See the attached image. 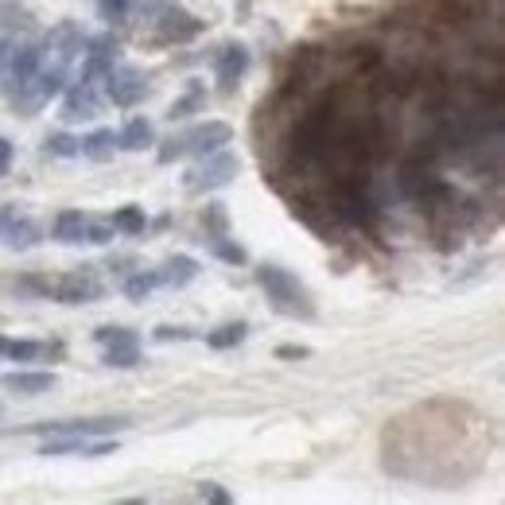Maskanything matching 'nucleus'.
<instances>
[{
  "mask_svg": "<svg viewBox=\"0 0 505 505\" xmlns=\"http://www.w3.org/2000/svg\"><path fill=\"white\" fill-rule=\"evenodd\" d=\"M257 284L265 288L272 311L288 315V319H311V315H315V303L308 296V288H303L288 268H280V265H261V268H257Z\"/></svg>",
  "mask_w": 505,
  "mask_h": 505,
  "instance_id": "f257e3e1",
  "label": "nucleus"
},
{
  "mask_svg": "<svg viewBox=\"0 0 505 505\" xmlns=\"http://www.w3.org/2000/svg\"><path fill=\"white\" fill-rule=\"evenodd\" d=\"M229 140H234V128H229L226 121H202L195 128H187V133L164 140L160 164H176V160H187V156H198V160H202V156L226 148Z\"/></svg>",
  "mask_w": 505,
  "mask_h": 505,
  "instance_id": "f03ea898",
  "label": "nucleus"
},
{
  "mask_svg": "<svg viewBox=\"0 0 505 505\" xmlns=\"http://www.w3.org/2000/svg\"><path fill=\"white\" fill-rule=\"evenodd\" d=\"M241 171V160L234 152H210V156H202L198 167H191L183 176V187H187V195H210V191H222V187L234 183V176Z\"/></svg>",
  "mask_w": 505,
  "mask_h": 505,
  "instance_id": "7ed1b4c3",
  "label": "nucleus"
},
{
  "mask_svg": "<svg viewBox=\"0 0 505 505\" xmlns=\"http://www.w3.org/2000/svg\"><path fill=\"white\" fill-rule=\"evenodd\" d=\"M101 82H106V97L117 109H133L136 101H144V94H148V78L133 66H113Z\"/></svg>",
  "mask_w": 505,
  "mask_h": 505,
  "instance_id": "20e7f679",
  "label": "nucleus"
},
{
  "mask_svg": "<svg viewBox=\"0 0 505 505\" xmlns=\"http://www.w3.org/2000/svg\"><path fill=\"white\" fill-rule=\"evenodd\" d=\"M82 75L78 82H97V78H106L113 66H117L121 59V47H117V39L113 35H94V39H86V47H82Z\"/></svg>",
  "mask_w": 505,
  "mask_h": 505,
  "instance_id": "39448f33",
  "label": "nucleus"
},
{
  "mask_svg": "<svg viewBox=\"0 0 505 505\" xmlns=\"http://www.w3.org/2000/svg\"><path fill=\"white\" fill-rule=\"evenodd\" d=\"M43 43H20V47H12L8 51V86H5V94H12V90H20V86H27L32 82L39 70H43Z\"/></svg>",
  "mask_w": 505,
  "mask_h": 505,
  "instance_id": "423d86ee",
  "label": "nucleus"
},
{
  "mask_svg": "<svg viewBox=\"0 0 505 505\" xmlns=\"http://www.w3.org/2000/svg\"><path fill=\"white\" fill-rule=\"evenodd\" d=\"M47 292L59 299V303L78 308V303H97L101 296H106V288H101V280L90 277V272H70V277H63L59 284H51Z\"/></svg>",
  "mask_w": 505,
  "mask_h": 505,
  "instance_id": "0eeeda50",
  "label": "nucleus"
},
{
  "mask_svg": "<svg viewBox=\"0 0 505 505\" xmlns=\"http://www.w3.org/2000/svg\"><path fill=\"white\" fill-rule=\"evenodd\" d=\"M245 70H249V47H245V43H226L218 51V59H214V75H218L226 94L245 78Z\"/></svg>",
  "mask_w": 505,
  "mask_h": 505,
  "instance_id": "6e6552de",
  "label": "nucleus"
},
{
  "mask_svg": "<svg viewBox=\"0 0 505 505\" xmlns=\"http://www.w3.org/2000/svg\"><path fill=\"white\" fill-rule=\"evenodd\" d=\"M198 32H202V20H195L191 12H183L179 5H167L160 12V39L183 43V39H195Z\"/></svg>",
  "mask_w": 505,
  "mask_h": 505,
  "instance_id": "1a4fd4ad",
  "label": "nucleus"
},
{
  "mask_svg": "<svg viewBox=\"0 0 505 505\" xmlns=\"http://www.w3.org/2000/svg\"><path fill=\"white\" fill-rule=\"evenodd\" d=\"M66 101H63V117L66 121H90L97 117V94H94V82H75L66 86Z\"/></svg>",
  "mask_w": 505,
  "mask_h": 505,
  "instance_id": "9d476101",
  "label": "nucleus"
},
{
  "mask_svg": "<svg viewBox=\"0 0 505 505\" xmlns=\"http://www.w3.org/2000/svg\"><path fill=\"white\" fill-rule=\"evenodd\" d=\"M0 237H5V245H8L12 253H27V249H35V245H39V226L27 218V214L12 210L5 229H0Z\"/></svg>",
  "mask_w": 505,
  "mask_h": 505,
  "instance_id": "9b49d317",
  "label": "nucleus"
},
{
  "mask_svg": "<svg viewBox=\"0 0 505 505\" xmlns=\"http://www.w3.org/2000/svg\"><path fill=\"white\" fill-rule=\"evenodd\" d=\"M5 389L16 397H43L55 389V373H43V369H12L5 373Z\"/></svg>",
  "mask_w": 505,
  "mask_h": 505,
  "instance_id": "f8f14e48",
  "label": "nucleus"
},
{
  "mask_svg": "<svg viewBox=\"0 0 505 505\" xmlns=\"http://www.w3.org/2000/svg\"><path fill=\"white\" fill-rule=\"evenodd\" d=\"M156 272H160V288H187L198 277V261L187 257V253H176V257H167Z\"/></svg>",
  "mask_w": 505,
  "mask_h": 505,
  "instance_id": "ddd939ff",
  "label": "nucleus"
},
{
  "mask_svg": "<svg viewBox=\"0 0 505 505\" xmlns=\"http://www.w3.org/2000/svg\"><path fill=\"white\" fill-rule=\"evenodd\" d=\"M66 82H70L66 66H63V63H55L51 70H39V75H35L32 82H27V86H32V97H35V106H43V101H51V97H63Z\"/></svg>",
  "mask_w": 505,
  "mask_h": 505,
  "instance_id": "4468645a",
  "label": "nucleus"
},
{
  "mask_svg": "<svg viewBox=\"0 0 505 505\" xmlns=\"http://www.w3.org/2000/svg\"><path fill=\"white\" fill-rule=\"evenodd\" d=\"M152 144H156V125L148 117H133L117 133V148H125V152H144V148H152Z\"/></svg>",
  "mask_w": 505,
  "mask_h": 505,
  "instance_id": "2eb2a0df",
  "label": "nucleus"
},
{
  "mask_svg": "<svg viewBox=\"0 0 505 505\" xmlns=\"http://www.w3.org/2000/svg\"><path fill=\"white\" fill-rule=\"evenodd\" d=\"M113 152H117V133H113V128H94V133L82 140V156L94 164L113 160Z\"/></svg>",
  "mask_w": 505,
  "mask_h": 505,
  "instance_id": "dca6fc26",
  "label": "nucleus"
},
{
  "mask_svg": "<svg viewBox=\"0 0 505 505\" xmlns=\"http://www.w3.org/2000/svg\"><path fill=\"white\" fill-rule=\"evenodd\" d=\"M82 226H86L82 210H59V214H55L51 234H55V241H63V245H82Z\"/></svg>",
  "mask_w": 505,
  "mask_h": 505,
  "instance_id": "f3484780",
  "label": "nucleus"
},
{
  "mask_svg": "<svg viewBox=\"0 0 505 505\" xmlns=\"http://www.w3.org/2000/svg\"><path fill=\"white\" fill-rule=\"evenodd\" d=\"M156 288H160V272H156V268H140V272H133V277L121 284V292H125V299L144 303L156 292Z\"/></svg>",
  "mask_w": 505,
  "mask_h": 505,
  "instance_id": "a211bd4d",
  "label": "nucleus"
},
{
  "mask_svg": "<svg viewBox=\"0 0 505 505\" xmlns=\"http://www.w3.org/2000/svg\"><path fill=\"white\" fill-rule=\"evenodd\" d=\"M113 229H117V234H125V237H140L144 234V226H148V218H144V210L140 207H133V202H128V207H121V210H113Z\"/></svg>",
  "mask_w": 505,
  "mask_h": 505,
  "instance_id": "6ab92c4d",
  "label": "nucleus"
},
{
  "mask_svg": "<svg viewBox=\"0 0 505 505\" xmlns=\"http://www.w3.org/2000/svg\"><path fill=\"white\" fill-rule=\"evenodd\" d=\"M43 152L55 156V160H75V156H82V140L70 133H51L43 140Z\"/></svg>",
  "mask_w": 505,
  "mask_h": 505,
  "instance_id": "aec40b11",
  "label": "nucleus"
},
{
  "mask_svg": "<svg viewBox=\"0 0 505 505\" xmlns=\"http://www.w3.org/2000/svg\"><path fill=\"white\" fill-rule=\"evenodd\" d=\"M202 106H207V90H198V86H195L191 94H183V97L171 101L167 117H171V121H187V117H195V113H198Z\"/></svg>",
  "mask_w": 505,
  "mask_h": 505,
  "instance_id": "412c9836",
  "label": "nucleus"
},
{
  "mask_svg": "<svg viewBox=\"0 0 505 505\" xmlns=\"http://www.w3.org/2000/svg\"><path fill=\"white\" fill-rule=\"evenodd\" d=\"M109 369H133L140 366V350L136 342H125V346H106V358H101Z\"/></svg>",
  "mask_w": 505,
  "mask_h": 505,
  "instance_id": "4be33fe9",
  "label": "nucleus"
},
{
  "mask_svg": "<svg viewBox=\"0 0 505 505\" xmlns=\"http://www.w3.org/2000/svg\"><path fill=\"white\" fill-rule=\"evenodd\" d=\"M245 335H249V327H245V323H226V327H218V330H210V335H207V346H214V350H229V346L245 342Z\"/></svg>",
  "mask_w": 505,
  "mask_h": 505,
  "instance_id": "5701e85b",
  "label": "nucleus"
},
{
  "mask_svg": "<svg viewBox=\"0 0 505 505\" xmlns=\"http://www.w3.org/2000/svg\"><path fill=\"white\" fill-rule=\"evenodd\" d=\"M113 237H117V229H113V222H101V218H90V214H86V226H82V245H109Z\"/></svg>",
  "mask_w": 505,
  "mask_h": 505,
  "instance_id": "b1692460",
  "label": "nucleus"
},
{
  "mask_svg": "<svg viewBox=\"0 0 505 505\" xmlns=\"http://www.w3.org/2000/svg\"><path fill=\"white\" fill-rule=\"evenodd\" d=\"M55 39H59V63H63V66H66L70 59H75V55H82V47H86V39H82L70 24H63V27H59V35H55Z\"/></svg>",
  "mask_w": 505,
  "mask_h": 505,
  "instance_id": "393cba45",
  "label": "nucleus"
},
{
  "mask_svg": "<svg viewBox=\"0 0 505 505\" xmlns=\"http://www.w3.org/2000/svg\"><path fill=\"white\" fill-rule=\"evenodd\" d=\"M210 253L218 257V261H226V265H245V261H249V253H245L237 241H226V237H210Z\"/></svg>",
  "mask_w": 505,
  "mask_h": 505,
  "instance_id": "a878e982",
  "label": "nucleus"
},
{
  "mask_svg": "<svg viewBox=\"0 0 505 505\" xmlns=\"http://www.w3.org/2000/svg\"><path fill=\"white\" fill-rule=\"evenodd\" d=\"M39 354H43V346L35 338H16V342L8 338V350H5L8 362H35Z\"/></svg>",
  "mask_w": 505,
  "mask_h": 505,
  "instance_id": "bb28decb",
  "label": "nucleus"
},
{
  "mask_svg": "<svg viewBox=\"0 0 505 505\" xmlns=\"http://www.w3.org/2000/svg\"><path fill=\"white\" fill-rule=\"evenodd\" d=\"M94 342L97 346H125V342H136V330H128V327H97Z\"/></svg>",
  "mask_w": 505,
  "mask_h": 505,
  "instance_id": "cd10ccee",
  "label": "nucleus"
},
{
  "mask_svg": "<svg viewBox=\"0 0 505 505\" xmlns=\"http://www.w3.org/2000/svg\"><path fill=\"white\" fill-rule=\"evenodd\" d=\"M128 8H133V0H97V16L106 24H125Z\"/></svg>",
  "mask_w": 505,
  "mask_h": 505,
  "instance_id": "c85d7f7f",
  "label": "nucleus"
},
{
  "mask_svg": "<svg viewBox=\"0 0 505 505\" xmlns=\"http://www.w3.org/2000/svg\"><path fill=\"white\" fill-rule=\"evenodd\" d=\"M202 226H207V237H226V210L214 202V207H207L202 210Z\"/></svg>",
  "mask_w": 505,
  "mask_h": 505,
  "instance_id": "c756f323",
  "label": "nucleus"
},
{
  "mask_svg": "<svg viewBox=\"0 0 505 505\" xmlns=\"http://www.w3.org/2000/svg\"><path fill=\"white\" fill-rule=\"evenodd\" d=\"M27 12L16 5V0H0V27H24Z\"/></svg>",
  "mask_w": 505,
  "mask_h": 505,
  "instance_id": "7c9ffc66",
  "label": "nucleus"
},
{
  "mask_svg": "<svg viewBox=\"0 0 505 505\" xmlns=\"http://www.w3.org/2000/svg\"><path fill=\"white\" fill-rule=\"evenodd\" d=\"M198 498H202V501H214V505H229V501H234L218 482H202V486H198Z\"/></svg>",
  "mask_w": 505,
  "mask_h": 505,
  "instance_id": "2f4dec72",
  "label": "nucleus"
},
{
  "mask_svg": "<svg viewBox=\"0 0 505 505\" xmlns=\"http://www.w3.org/2000/svg\"><path fill=\"white\" fill-rule=\"evenodd\" d=\"M187 338H195V330H187V327H156V342H187Z\"/></svg>",
  "mask_w": 505,
  "mask_h": 505,
  "instance_id": "473e14b6",
  "label": "nucleus"
},
{
  "mask_svg": "<svg viewBox=\"0 0 505 505\" xmlns=\"http://www.w3.org/2000/svg\"><path fill=\"white\" fill-rule=\"evenodd\" d=\"M8 167H12V140L0 136V179L8 176Z\"/></svg>",
  "mask_w": 505,
  "mask_h": 505,
  "instance_id": "72a5a7b5",
  "label": "nucleus"
},
{
  "mask_svg": "<svg viewBox=\"0 0 505 505\" xmlns=\"http://www.w3.org/2000/svg\"><path fill=\"white\" fill-rule=\"evenodd\" d=\"M311 350H308V346H280V350H277V358H308Z\"/></svg>",
  "mask_w": 505,
  "mask_h": 505,
  "instance_id": "f704fd0d",
  "label": "nucleus"
},
{
  "mask_svg": "<svg viewBox=\"0 0 505 505\" xmlns=\"http://www.w3.org/2000/svg\"><path fill=\"white\" fill-rule=\"evenodd\" d=\"M8 51H12V43H8V39H0V66L8 63Z\"/></svg>",
  "mask_w": 505,
  "mask_h": 505,
  "instance_id": "c9c22d12",
  "label": "nucleus"
},
{
  "mask_svg": "<svg viewBox=\"0 0 505 505\" xmlns=\"http://www.w3.org/2000/svg\"><path fill=\"white\" fill-rule=\"evenodd\" d=\"M8 214H12V207H8V202H0V229H5V222H8Z\"/></svg>",
  "mask_w": 505,
  "mask_h": 505,
  "instance_id": "e433bc0d",
  "label": "nucleus"
},
{
  "mask_svg": "<svg viewBox=\"0 0 505 505\" xmlns=\"http://www.w3.org/2000/svg\"><path fill=\"white\" fill-rule=\"evenodd\" d=\"M5 350H8V338H5V335H0V358H5Z\"/></svg>",
  "mask_w": 505,
  "mask_h": 505,
  "instance_id": "4c0bfd02",
  "label": "nucleus"
}]
</instances>
